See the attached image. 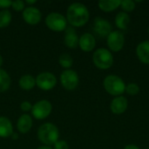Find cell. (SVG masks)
Here are the masks:
<instances>
[{"mask_svg":"<svg viewBox=\"0 0 149 149\" xmlns=\"http://www.w3.org/2000/svg\"><path fill=\"white\" fill-rule=\"evenodd\" d=\"M136 54L142 63L149 65V40L142 41L137 45Z\"/></svg>","mask_w":149,"mask_h":149,"instance_id":"cell-15","label":"cell"},{"mask_svg":"<svg viewBox=\"0 0 149 149\" xmlns=\"http://www.w3.org/2000/svg\"><path fill=\"white\" fill-rule=\"evenodd\" d=\"M147 149H149V148H147Z\"/></svg>","mask_w":149,"mask_h":149,"instance_id":"cell-36","label":"cell"},{"mask_svg":"<svg viewBox=\"0 0 149 149\" xmlns=\"http://www.w3.org/2000/svg\"><path fill=\"white\" fill-rule=\"evenodd\" d=\"M12 1L10 0H0V8L6 10L9 7H11Z\"/></svg>","mask_w":149,"mask_h":149,"instance_id":"cell-29","label":"cell"},{"mask_svg":"<svg viewBox=\"0 0 149 149\" xmlns=\"http://www.w3.org/2000/svg\"><path fill=\"white\" fill-rule=\"evenodd\" d=\"M20 108L22 111L24 112H29V111H31V108H32V105L28 102V101H24L21 103L20 105Z\"/></svg>","mask_w":149,"mask_h":149,"instance_id":"cell-28","label":"cell"},{"mask_svg":"<svg viewBox=\"0 0 149 149\" xmlns=\"http://www.w3.org/2000/svg\"><path fill=\"white\" fill-rule=\"evenodd\" d=\"M2 65H3V58H2V56L0 55V67H1Z\"/></svg>","mask_w":149,"mask_h":149,"instance_id":"cell-34","label":"cell"},{"mask_svg":"<svg viewBox=\"0 0 149 149\" xmlns=\"http://www.w3.org/2000/svg\"><path fill=\"white\" fill-rule=\"evenodd\" d=\"M120 6L125 12L132 11L135 8V2L133 0H122L120 1Z\"/></svg>","mask_w":149,"mask_h":149,"instance_id":"cell-24","label":"cell"},{"mask_svg":"<svg viewBox=\"0 0 149 149\" xmlns=\"http://www.w3.org/2000/svg\"><path fill=\"white\" fill-rule=\"evenodd\" d=\"M57 84V79L54 74L45 72L38 74L36 78V85L43 91H49L54 88Z\"/></svg>","mask_w":149,"mask_h":149,"instance_id":"cell-9","label":"cell"},{"mask_svg":"<svg viewBox=\"0 0 149 149\" xmlns=\"http://www.w3.org/2000/svg\"><path fill=\"white\" fill-rule=\"evenodd\" d=\"M42 17V14L40 10L35 7H27L23 11V18L25 21V23L34 25L40 22Z\"/></svg>","mask_w":149,"mask_h":149,"instance_id":"cell-11","label":"cell"},{"mask_svg":"<svg viewBox=\"0 0 149 149\" xmlns=\"http://www.w3.org/2000/svg\"><path fill=\"white\" fill-rule=\"evenodd\" d=\"M105 90L113 96H120L126 90V84L124 80L118 75H107L103 81Z\"/></svg>","mask_w":149,"mask_h":149,"instance_id":"cell-3","label":"cell"},{"mask_svg":"<svg viewBox=\"0 0 149 149\" xmlns=\"http://www.w3.org/2000/svg\"><path fill=\"white\" fill-rule=\"evenodd\" d=\"M130 22L129 15L125 11H120L115 17V24L120 30L126 31Z\"/></svg>","mask_w":149,"mask_h":149,"instance_id":"cell-18","label":"cell"},{"mask_svg":"<svg viewBox=\"0 0 149 149\" xmlns=\"http://www.w3.org/2000/svg\"><path fill=\"white\" fill-rule=\"evenodd\" d=\"M127 107H128V101L127 98L122 95L115 97L112 100L110 105L111 111L115 114L123 113L127 109Z\"/></svg>","mask_w":149,"mask_h":149,"instance_id":"cell-13","label":"cell"},{"mask_svg":"<svg viewBox=\"0 0 149 149\" xmlns=\"http://www.w3.org/2000/svg\"><path fill=\"white\" fill-rule=\"evenodd\" d=\"M10 136H11L12 140H17V138H18V134L17 133H14V132H13V134Z\"/></svg>","mask_w":149,"mask_h":149,"instance_id":"cell-31","label":"cell"},{"mask_svg":"<svg viewBox=\"0 0 149 149\" xmlns=\"http://www.w3.org/2000/svg\"><path fill=\"white\" fill-rule=\"evenodd\" d=\"M58 62H59V65L65 68V69H68L70 68L72 64H73V59L72 58V56L68 53H64L62 55H60L59 58H58Z\"/></svg>","mask_w":149,"mask_h":149,"instance_id":"cell-23","label":"cell"},{"mask_svg":"<svg viewBox=\"0 0 149 149\" xmlns=\"http://www.w3.org/2000/svg\"><path fill=\"white\" fill-rule=\"evenodd\" d=\"M93 62L98 68L106 70L113 65V56L108 49L99 48L93 52Z\"/></svg>","mask_w":149,"mask_h":149,"instance_id":"cell-4","label":"cell"},{"mask_svg":"<svg viewBox=\"0 0 149 149\" xmlns=\"http://www.w3.org/2000/svg\"><path fill=\"white\" fill-rule=\"evenodd\" d=\"M32 127V119L28 114H23L19 117L17 124V130L21 134L28 133Z\"/></svg>","mask_w":149,"mask_h":149,"instance_id":"cell-16","label":"cell"},{"mask_svg":"<svg viewBox=\"0 0 149 149\" xmlns=\"http://www.w3.org/2000/svg\"><path fill=\"white\" fill-rule=\"evenodd\" d=\"M47 27L53 31H62L67 27L66 18L58 12H52L45 18Z\"/></svg>","mask_w":149,"mask_h":149,"instance_id":"cell-5","label":"cell"},{"mask_svg":"<svg viewBox=\"0 0 149 149\" xmlns=\"http://www.w3.org/2000/svg\"><path fill=\"white\" fill-rule=\"evenodd\" d=\"M54 149H69V145L65 141H58L54 144Z\"/></svg>","mask_w":149,"mask_h":149,"instance_id":"cell-27","label":"cell"},{"mask_svg":"<svg viewBox=\"0 0 149 149\" xmlns=\"http://www.w3.org/2000/svg\"><path fill=\"white\" fill-rule=\"evenodd\" d=\"M98 5L99 8L104 11H112L120 5V0H100Z\"/></svg>","mask_w":149,"mask_h":149,"instance_id":"cell-20","label":"cell"},{"mask_svg":"<svg viewBox=\"0 0 149 149\" xmlns=\"http://www.w3.org/2000/svg\"><path fill=\"white\" fill-rule=\"evenodd\" d=\"M148 36H149V25H148Z\"/></svg>","mask_w":149,"mask_h":149,"instance_id":"cell-35","label":"cell"},{"mask_svg":"<svg viewBox=\"0 0 149 149\" xmlns=\"http://www.w3.org/2000/svg\"><path fill=\"white\" fill-rule=\"evenodd\" d=\"M79 37L75 31V29L72 26L66 27L65 30V37H64V42L65 45L71 49H75L79 45Z\"/></svg>","mask_w":149,"mask_h":149,"instance_id":"cell-12","label":"cell"},{"mask_svg":"<svg viewBox=\"0 0 149 149\" xmlns=\"http://www.w3.org/2000/svg\"><path fill=\"white\" fill-rule=\"evenodd\" d=\"M10 86V78L9 74L0 68V93H3L9 89Z\"/></svg>","mask_w":149,"mask_h":149,"instance_id":"cell-21","label":"cell"},{"mask_svg":"<svg viewBox=\"0 0 149 149\" xmlns=\"http://www.w3.org/2000/svg\"><path fill=\"white\" fill-rule=\"evenodd\" d=\"M38 149H52L51 147L49 146H42V147H39Z\"/></svg>","mask_w":149,"mask_h":149,"instance_id":"cell-33","label":"cell"},{"mask_svg":"<svg viewBox=\"0 0 149 149\" xmlns=\"http://www.w3.org/2000/svg\"><path fill=\"white\" fill-rule=\"evenodd\" d=\"M125 92L129 95H136L140 92V86L136 83H129L127 86H126Z\"/></svg>","mask_w":149,"mask_h":149,"instance_id":"cell-25","label":"cell"},{"mask_svg":"<svg viewBox=\"0 0 149 149\" xmlns=\"http://www.w3.org/2000/svg\"><path fill=\"white\" fill-rule=\"evenodd\" d=\"M79 75L73 70H65L60 75V82L63 87L68 91L74 90L79 85Z\"/></svg>","mask_w":149,"mask_h":149,"instance_id":"cell-7","label":"cell"},{"mask_svg":"<svg viewBox=\"0 0 149 149\" xmlns=\"http://www.w3.org/2000/svg\"><path fill=\"white\" fill-rule=\"evenodd\" d=\"M37 1L36 0H32V1H31V0H26L25 1V3H27V4H33V3H35Z\"/></svg>","mask_w":149,"mask_h":149,"instance_id":"cell-32","label":"cell"},{"mask_svg":"<svg viewBox=\"0 0 149 149\" xmlns=\"http://www.w3.org/2000/svg\"><path fill=\"white\" fill-rule=\"evenodd\" d=\"M124 149H140V148L134 144H128L124 148Z\"/></svg>","mask_w":149,"mask_h":149,"instance_id":"cell-30","label":"cell"},{"mask_svg":"<svg viewBox=\"0 0 149 149\" xmlns=\"http://www.w3.org/2000/svg\"><path fill=\"white\" fill-rule=\"evenodd\" d=\"M11 7L17 10V11H20L24 9V2L22 0H16V1H12L11 3Z\"/></svg>","mask_w":149,"mask_h":149,"instance_id":"cell-26","label":"cell"},{"mask_svg":"<svg viewBox=\"0 0 149 149\" xmlns=\"http://www.w3.org/2000/svg\"><path fill=\"white\" fill-rule=\"evenodd\" d=\"M11 13L8 10H3L0 11V28L7 27L11 21Z\"/></svg>","mask_w":149,"mask_h":149,"instance_id":"cell-22","label":"cell"},{"mask_svg":"<svg viewBox=\"0 0 149 149\" xmlns=\"http://www.w3.org/2000/svg\"><path fill=\"white\" fill-rule=\"evenodd\" d=\"M112 24L111 23L103 17H98L94 19L93 22V31L100 37L106 38L112 32Z\"/></svg>","mask_w":149,"mask_h":149,"instance_id":"cell-10","label":"cell"},{"mask_svg":"<svg viewBox=\"0 0 149 149\" xmlns=\"http://www.w3.org/2000/svg\"><path fill=\"white\" fill-rule=\"evenodd\" d=\"M79 45L84 52H91L96 45V40L93 34L86 32L81 35L79 40Z\"/></svg>","mask_w":149,"mask_h":149,"instance_id":"cell-14","label":"cell"},{"mask_svg":"<svg viewBox=\"0 0 149 149\" xmlns=\"http://www.w3.org/2000/svg\"><path fill=\"white\" fill-rule=\"evenodd\" d=\"M18 85L23 90L29 91L35 86L36 79L31 75L26 74V75H24L20 78V79L18 81Z\"/></svg>","mask_w":149,"mask_h":149,"instance_id":"cell-19","label":"cell"},{"mask_svg":"<svg viewBox=\"0 0 149 149\" xmlns=\"http://www.w3.org/2000/svg\"><path fill=\"white\" fill-rule=\"evenodd\" d=\"M89 10L87 7L81 3H72L66 12V20L72 27H80L89 20Z\"/></svg>","mask_w":149,"mask_h":149,"instance_id":"cell-1","label":"cell"},{"mask_svg":"<svg viewBox=\"0 0 149 149\" xmlns=\"http://www.w3.org/2000/svg\"><path fill=\"white\" fill-rule=\"evenodd\" d=\"M58 129L52 123H45L38 130V138L45 146L54 145L58 141Z\"/></svg>","mask_w":149,"mask_h":149,"instance_id":"cell-2","label":"cell"},{"mask_svg":"<svg viewBox=\"0 0 149 149\" xmlns=\"http://www.w3.org/2000/svg\"><path fill=\"white\" fill-rule=\"evenodd\" d=\"M107 44L108 48L113 52H120L125 45V37L120 31H112L107 37Z\"/></svg>","mask_w":149,"mask_h":149,"instance_id":"cell-8","label":"cell"},{"mask_svg":"<svg viewBox=\"0 0 149 149\" xmlns=\"http://www.w3.org/2000/svg\"><path fill=\"white\" fill-rule=\"evenodd\" d=\"M52 110V104L48 100H43L32 106L31 114L37 120H44L51 114Z\"/></svg>","mask_w":149,"mask_h":149,"instance_id":"cell-6","label":"cell"},{"mask_svg":"<svg viewBox=\"0 0 149 149\" xmlns=\"http://www.w3.org/2000/svg\"><path fill=\"white\" fill-rule=\"evenodd\" d=\"M13 134V127L10 120L4 116L0 117V137L7 138Z\"/></svg>","mask_w":149,"mask_h":149,"instance_id":"cell-17","label":"cell"}]
</instances>
